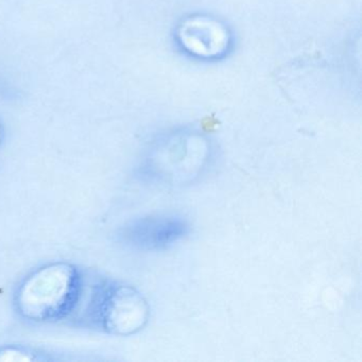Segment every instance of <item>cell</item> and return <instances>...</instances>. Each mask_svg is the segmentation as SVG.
<instances>
[{"label":"cell","instance_id":"cell-1","mask_svg":"<svg viewBox=\"0 0 362 362\" xmlns=\"http://www.w3.org/2000/svg\"><path fill=\"white\" fill-rule=\"evenodd\" d=\"M77 286V272L69 264L44 267L30 275L18 290V310L35 321L61 317L75 300Z\"/></svg>","mask_w":362,"mask_h":362},{"label":"cell","instance_id":"cell-2","mask_svg":"<svg viewBox=\"0 0 362 362\" xmlns=\"http://www.w3.org/2000/svg\"><path fill=\"white\" fill-rule=\"evenodd\" d=\"M149 308L145 298L132 287L117 286L105 294L101 305L105 327L118 334H130L144 327Z\"/></svg>","mask_w":362,"mask_h":362},{"label":"cell","instance_id":"cell-3","mask_svg":"<svg viewBox=\"0 0 362 362\" xmlns=\"http://www.w3.org/2000/svg\"><path fill=\"white\" fill-rule=\"evenodd\" d=\"M189 226L177 216L147 218L129 230V238L134 245L145 249H164L183 239Z\"/></svg>","mask_w":362,"mask_h":362},{"label":"cell","instance_id":"cell-4","mask_svg":"<svg viewBox=\"0 0 362 362\" xmlns=\"http://www.w3.org/2000/svg\"><path fill=\"white\" fill-rule=\"evenodd\" d=\"M0 360H4V361H28L30 358L28 357L27 354L22 353L18 349H7L0 351Z\"/></svg>","mask_w":362,"mask_h":362}]
</instances>
